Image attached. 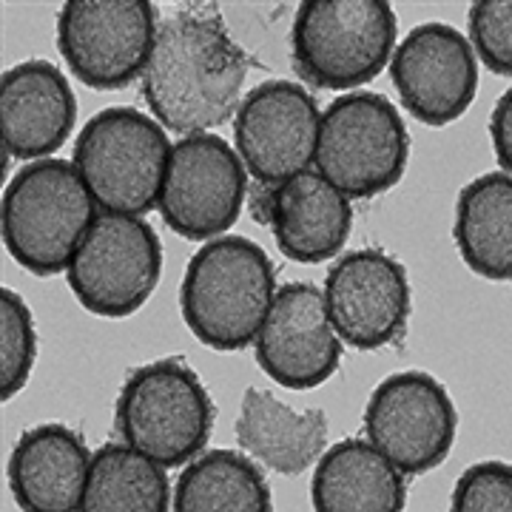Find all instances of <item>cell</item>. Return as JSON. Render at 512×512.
Returning <instances> with one entry per match:
<instances>
[{"mask_svg": "<svg viewBox=\"0 0 512 512\" xmlns=\"http://www.w3.org/2000/svg\"><path fill=\"white\" fill-rule=\"evenodd\" d=\"M245 77L248 57L220 15L180 9L157 26L143 97L168 131L211 134L237 117Z\"/></svg>", "mask_w": 512, "mask_h": 512, "instance_id": "1", "label": "cell"}, {"mask_svg": "<svg viewBox=\"0 0 512 512\" xmlns=\"http://www.w3.org/2000/svg\"><path fill=\"white\" fill-rule=\"evenodd\" d=\"M274 299V262L248 237L205 242L191 256L180 285L185 328L220 353L254 345Z\"/></svg>", "mask_w": 512, "mask_h": 512, "instance_id": "2", "label": "cell"}, {"mask_svg": "<svg viewBox=\"0 0 512 512\" xmlns=\"http://www.w3.org/2000/svg\"><path fill=\"white\" fill-rule=\"evenodd\" d=\"M97 217V202L74 163L55 157L23 165L0 200L3 245L35 276L69 271Z\"/></svg>", "mask_w": 512, "mask_h": 512, "instance_id": "3", "label": "cell"}, {"mask_svg": "<svg viewBox=\"0 0 512 512\" xmlns=\"http://www.w3.org/2000/svg\"><path fill=\"white\" fill-rule=\"evenodd\" d=\"M168 157V134L151 114L111 106L80 128L72 163L103 214L143 217L160 205Z\"/></svg>", "mask_w": 512, "mask_h": 512, "instance_id": "4", "label": "cell"}, {"mask_svg": "<svg viewBox=\"0 0 512 512\" xmlns=\"http://www.w3.org/2000/svg\"><path fill=\"white\" fill-rule=\"evenodd\" d=\"M114 427L126 447L160 467H185L200 458L214 430V402L183 359L137 367L120 387Z\"/></svg>", "mask_w": 512, "mask_h": 512, "instance_id": "5", "label": "cell"}, {"mask_svg": "<svg viewBox=\"0 0 512 512\" xmlns=\"http://www.w3.org/2000/svg\"><path fill=\"white\" fill-rule=\"evenodd\" d=\"M399 18L384 0H305L291 29L299 74L330 92L376 80L396 52Z\"/></svg>", "mask_w": 512, "mask_h": 512, "instance_id": "6", "label": "cell"}, {"mask_svg": "<svg viewBox=\"0 0 512 512\" xmlns=\"http://www.w3.org/2000/svg\"><path fill=\"white\" fill-rule=\"evenodd\" d=\"M407 157L410 134L384 94H342L322 111L316 171L348 200H370L399 185Z\"/></svg>", "mask_w": 512, "mask_h": 512, "instance_id": "7", "label": "cell"}, {"mask_svg": "<svg viewBox=\"0 0 512 512\" xmlns=\"http://www.w3.org/2000/svg\"><path fill=\"white\" fill-rule=\"evenodd\" d=\"M157 26L151 0H69L57 15V49L83 86L114 92L143 77Z\"/></svg>", "mask_w": 512, "mask_h": 512, "instance_id": "8", "label": "cell"}, {"mask_svg": "<svg viewBox=\"0 0 512 512\" xmlns=\"http://www.w3.org/2000/svg\"><path fill=\"white\" fill-rule=\"evenodd\" d=\"M69 288L80 308L123 319L137 313L163 276V245L143 217L100 214L69 265Z\"/></svg>", "mask_w": 512, "mask_h": 512, "instance_id": "9", "label": "cell"}, {"mask_svg": "<svg viewBox=\"0 0 512 512\" xmlns=\"http://www.w3.org/2000/svg\"><path fill=\"white\" fill-rule=\"evenodd\" d=\"M458 413L447 387L424 373L387 376L365 407V436L404 476H421L447 461L456 444Z\"/></svg>", "mask_w": 512, "mask_h": 512, "instance_id": "10", "label": "cell"}, {"mask_svg": "<svg viewBox=\"0 0 512 512\" xmlns=\"http://www.w3.org/2000/svg\"><path fill=\"white\" fill-rule=\"evenodd\" d=\"M248 197V171L220 134H194L171 146L160 217L194 242L220 239L239 220Z\"/></svg>", "mask_w": 512, "mask_h": 512, "instance_id": "11", "label": "cell"}, {"mask_svg": "<svg viewBox=\"0 0 512 512\" xmlns=\"http://www.w3.org/2000/svg\"><path fill=\"white\" fill-rule=\"evenodd\" d=\"M322 111L313 94L291 80H268L245 94L234 117V143L259 185L288 183L316 163Z\"/></svg>", "mask_w": 512, "mask_h": 512, "instance_id": "12", "label": "cell"}, {"mask_svg": "<svg viewBox=\"0 0 512 512\" xmlns=\"http://www.w3.org/2000/svg\"><path fill=\"white\" fill-rule=\"evenodd\" d=\"M390 80L419 123L444 128L473 106L478 92L476 49L447 23H421L390 57Z\"/></svg>", "mask_w": 512, "mask_h": 512, "instance_id": "13", "label": "cell"}, {"mask_svg": "<svg viewBox=\"0 0 512 512\" xmlns=\"http://www.w3.org/2000/svg\"><path fill=\"white\" fill-rule=\"evenodd\" d=\"M322 296L336 336L356 350L396 342L410 319L407 271L379 248L339 256L325 276Z\"/></svg>", "mask_w": 512, "mask_h": 512, "instance_id": "14", "label": "cell"}, {"mask_svg": "<svg viewBox=\"0 0 512 512\" xmlns=\"http://www.w3.org/2000/svg\"><path fill=\"white\" fill-rule=\"evenodd\" d=\"M254 356L262 373L288 390H313L339 370L342 339L330 325L325 296L316 285L291 282L276 291Z\"/></svg>", "mask_w": 512, "mask_h": 512, "instance_id": "15", "label": "cell"}, {"mask_svg": "<svg viewBox=\"0 0 512 512\" xmlns=\"http://www.w3.org/2000/svg\"><path fill=\"white\" fill-rule=\"evenodd\" d=\"M77 123L66 74L49 60H26L0 77V137L6 160H49Z\"/></svg>", "mask_w": 512, "mask_h": 512, "instance_id": "16", "label": "cell"}, {"mask_svg": "<svg viewBox=\"0 0 512 512\" xmlns=\"http://www.w3.org/2000/svg\"><path fill=\"white\" fill-rule=\"evenodd\" d=\"M256 200L262 208H254V220L271 225L276 248L291 262H328L348 242L353 205L319 171H305L276 188L259 185Z\"/></svg>", "mask_w": 512, "mask_h": 512, "instance_id": "17", "label": "cell"}, {"mask_svg": "<svg viewBox=\"0 0 512 512\" xmlns=\"http://www.w3.org/2000/svg\"><path fill=\"white\" fill-rule=\"evenodd\" d=\"M92 453L66 424L29 427L15 444L6 478L23 512H80Z\"/></svg>", "mask_w": 512, "mask_h": 512, "instance_id": "18", "label": "cell"}, {"mask_svg": "<svg viewBox=\"0 0 512 512\" xmlns=\"http://www.w3.org/2000/svg\"><path fill=\"white\" fill-rule=\"evenodd\" d=\"M234 433L242 453L279 476L305 473L328 450L325 410H293L262 387L245 390Z\"/></svg>", "mask_w": 512, "mask_h": 512, "instance_id": "19", "label": "cell"}, {"mask_svg": "<svg viewBox=\"0 0 512 512\" xmlns=\"http://www.w3.org/2000/svg\"><path fill=\"white\" fill-rule=\"evenodd\" d=\"M313 512H404V473L365 439H342L316 461Z\"/></svg>", "mask_w": 512, "mask_h": 512, "instance_id": "20", "label": "cell"}, {"mask_svg": "<svg viewBox=\"0 0 512 512\" xmlns=\"http://www.w3.org/2000/svg\"><path fill=\"white\" fill-rule=\"evenodd\" d=\"M456 248L473 274L512 279V177L504 171L481 174L461 188L453 225Z\"/></svg>", "mask_w": 512, "mask_h": 512, "instance_id": "21", "label": "cell"}, {"mask_svg": "<svg viewBox=\"0 0 512 512\" xmlns=\"http://www.w3.org/2000/svg\"><path fill=\"white\" fill-rule=\"evenodd\" d=\"M171 512H274V498L245 453L208 450L183 467Z\"/></svg>", "mask_w": 512, "mask_h": 512, "instance_id": "22", "label": "cell"}, {"mask_svg": "<svg viewBox=\"0 0 512 512\" xmlns=\"http://www.w3.org/2000/svg\"><path fill=\"white\" fill-rule=\"evenodd\" d=\"M80 512H171L168 473L126 444H103L92 458Z\"/></svg>", "mask_w": 512, "mask_h": 512, "instance_id": "23", "label": "cell"}, {"mask_svg": "<svg viewBox=\"0 0 512 512\" xmlns=\"http://www.w3.org/2000/svg\"><path fill=\"white\" fill-rule=\"evenodd\" d=\"M37 359L35 319L23 296L0 291V396L9 402L26 387Z\"/></svg>", "mask_w": 512, "mask_h": 512, "instance_id": "24", "label": "cell"}, {"mask_svg": "<svg viewBox=\"0 0 512 512\" xmlns=\"http://www.w3.org/2000/svg\"><path fill=\"white\" fill-rule=\"evenodd\" d=\"M470 43L490 72L512 77V0H478L470 6Z\"/></svg>", "mask_w": 512, "mask_h": 512, "instance_id": "25", "label": "cell"}, {"mask_svg": "<svg viewBox=\"0 0 512 512\" xmlns=\"http://www.w3.org/2000/svg\"><path fill=\"white\" fill-rule=\"evenodd\" d=\"M450 512H512V464L478 461L458 476Z\"/></svg>", "mask_w": 512, "mask_h": 512, "instance_id": "26", "label": "cell"}, {"mask_svg": "<svg viewBox=\"0 0 512 512\" xmlns=\"http://www.w3.org/2000/svg\"><path fill=\"white\" fill-rule=\"evenodd\" d=\"M490 137H493L495 160L512 177V89H507L495 103L490 117Z\"/></svg>", "mask_w": 512, "mask_h": 512, "instance_id": "27", "label": "cell"}]
</instances>
